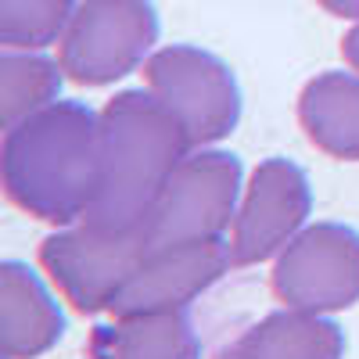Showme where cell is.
<instances>
[{
	"instance_id": "cell-1",
	"label": "cell",
	"mask_w": 359,
	"mask_h": 359,
	"mask_svg": "<svg viewBox=\"0 0 359 359\" xmlns=\"http://www.w3.org/2000/svg\"><path fill=\"white\" fill-rule=\"evenodd\" d=\"M101 111L79 101H54L4 130L0 180L22 212L50 226L83 223L97 191Z\"/></svg>"
},
{
	"instance_id": "cell-2",
	"label": "cell",
	"mask_w": 359,
	"mask_h": 359,
	"mask_svg": "<svg viewBox=\"0 0 359 359\" xmlns=\"http://www.w3.org/2000/svg\"><path fill=\"white\" fill-rule=\"evenodd\" d=\"M191 140L151 90H123L101 108L97 191L83 223L97 233L144 226Z\"/></svg>"
},
{
	"instance_id": "cell-3",
	"label": "cell",
	"mask_w": 359,
	"mask_h": 359,
	"mask_svg": "<svg viewBox=\"0 0 359 359\" xmlns=\"http://www.w3.org/2000/svg\"><path fill=\"white\" fill-rule=\"evenodd\" d=\"M241 158L216 147L187 155L169 176L165 191L144 219L147 248L216 241L233 226L241 205Z\"/></svg>"
},
{
	"instance_id": "cell-4",
	"label": "cell",
	"mask_w": 359,
	"mask_h": 359,
	"mask_svg": "<svg viewBox=\"0 0 359 359\" xmlns=\"http://www.w3.org/2000/svg\"><path fill=\"white\" fill-rule=\"evenodd\" d=\"M147 90L184 126L191 147H208L230 137L241 123V86L216 54L191 43H172L144 62Z\"/></svg>"
},
{
	"instance_id": "cell-5",
	"label": "cell",
	"mask_w": 359,
	"mask_h": 359,
	"mask_svg": "<svg viewBox=\"0 0 359 359\" xmlns=\"http://www.w3.org/2000/svg\"><path fill=\"white\" fill-rule=\"evenodd\" d=\"M158 43L151 0H79L57 40V62L79 86H108L130 76Z\"/></svg>"
},
{
	"instance_id": "cell-6",
	"label": "cell",
	"mask_w": 359,
	"mask_h": 359,
	"mask_svg": "<svg viewBox=\"0 0 359 359\" xmlns=\"http://www.w3.org/2000/svg\"><path fill=\"white\" fill-rule=\"evenodd\" d=\"M147 248L144 226L130 233H97L86 223L57 226L40 245V269L65 302L83 313H108L111 298L137 273Z\"/></svg>"
},
{
	"instance_id": "cell-7",
	"label": "cell",
	"mask_w": 359,
	"mask_h": 359,
	"mask_svg": "<svg viewBox=\"0 0 359 359\" xmlns=\"http://www.w3.org/2000/svg\"><path fill=\"white\" fill-rule=\"evenodd\" d=\"M269 287L291 309L341 313L359 302V230L313 223L277 255Z\"/></svg>"
},
{
	"instance_id": "cell-8",
	"label": "cell",
	"mask_w": 359,
	"mask_h": 359,
	"mask_svg": "<svg viewBox=\"0 0 359 359\" xmlns=\"http://www.w3.org/2000/svg\"><path fill=\"white\" fill-rule=\"evenodd\" d=\"M313 212L309 176L287 158H266L245 187L230 226L233 266H255L280 255L306 230Z\"/></svg>"
},
{
	"instance_id": "cell-9",
	"label": "cell",
	"mask_w": 359,
	"mask_h": 359,
	"mask_svg": "<svg viewBox=\"0 0 359 359\" xmlns=\"http://www.w3.org/2000/svg\"><path fill=\"white\" fill-rule=\"evenodd\" d=\"M230 266H233L230 241H223V237L155 248L144 255L137 273L111 298L108 313L133 316V313H158V309H187Z\"/></svg>"
},
{
	"instance_id": "cell-10",
	"label": "cell",
	"mask_w": 359,
	"mask_h": 359,
	"mask_svg": "<svg viewBox=\"0 0 359 359\" xmlns=\"http://www.w3.org/2000/svg\"><path fill=\"white\" fill-rule=\"evenodd\" d=\"M65 334V316L43 277L25 262L0 266V352L4 359H36Z\"/></svg>"
},
{
	"instance_id": "cell-11",
	"label": "cell",
	"mask_w": 359,
	"mask_h": 359,
	"mask_svg": "<svg viewBox=\"0 0 359 359\" xmlns=\"http://www.w3.org/2000/svg\"><path fill=\"white\" fill-rule=\"evenodd\" d=\"M345 331L323 313L309 309H277L241 331L216 359H341Z\"/></svg>"
},
{
	"instance_id": "cell-12",
	"label": "cell",
	"mask_w": 359,
	"mask_h": 359,
	"mask_svg": "<svg viewBox=\"0 0 359 359\" xmlns=\"http://www.w3.org/2000/svg\"><path fill=\"white\" fill-rule=\"evenodd\" d=\"M90 359H201L187 309L115 316L90 334Z\"/></svg>"
},
{
	"instance_id": "cell-13",
	"label": "cell",
	"mask_w": 359,
	"mask_h": 359,
	"mask_svg": "<svg viewBox=\"0 0 359 359\" xmlns=\"http://www.w3.org/2000/svg\"><path fill=\"white\" fill-rule=\"evenodd\" d=\"M298 123L323 155L359 162V76L320 72L302 86Z\"/></svg>"
},
{
	"instance_id": "cell-14",
	"label": "cell",
	"mask_w": 359,
	"mask_h": 359,
	"mask_svg": "<svg viewBox=\"0 0 359 359\" xmlns=\"http://www.w3.org/2000/svg\"><path fill=\"white\" fill-rule=\"evenodd\" d=\"M62 62H50L33 50L0 54V123L4 130L54 104L62 94Z\"/></svg>"
},
{
	"instance_id": "cell-15",
	"label": "cell",
	"mask_w": 359,
	"mask_h": 359,
	"mask_svg": "<svg viewBox=\"0 0 359 359\" xmlns=\"http://www.w3.org/2000/svg\"><path fill=\"white\" fill-rule=\"evenodd\" d=\"M79 0H0L4 50H43L65 36Z\"/></svg>"
},
{
	"instance_id": "cell-16",
	"label": "cell",
	"mask_w": 359,
	"mask_h": 359,
	"mask_svg": "<svg viewBox=\"0 0 359 359\" xmlns=\"http://www.w3.org/2000/svg\"><path fill=\"white\" fill-rule=\"evenodd\" d=\"M341 54H345V62H348V69L359 76V22L345 33V40H341Z\"/></svg>"
},
{
	"instance_id": "cell-17",
	"label": "cell",
	"mask_w": 359,
	"mask_h": 359,
	"mask_svg": "<svg viewBox=\"0 0 359 359\" xmlns=\"http://www.w3.org/2000/svg\"><path fill=\"white\" fill-rule=\"evenodd\" d=\"M316 4L334 18H359V0H316Z\"/></svg>"
}]
</instances>
